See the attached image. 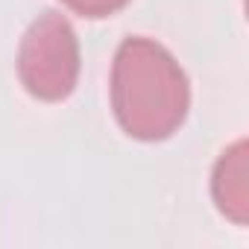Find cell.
<instances>
[{"instance_id": "1", "label": "cell", "mask_w": 249, "mask_h": 249, "mask_svg": "<svg viewBox=\"0 0 249 249\" xmlns=\"http://www.w3.org/2000/svg\"><path fill=\"white\" fill-rule=\"evenodd\" d=\"M191 88L179 62L153 38H126L111 65V108L138 141L170 138L188 114Z\"/></svg>"}, {"instance_id": "2", "label": "cell", "mask_w": 249, "mask_h": 249, "mask_svg": "<svg viewBox=\"0 0 249 249\" xmlns=\"http://www.w3.org/2000/svg\"><path fill=\"white\" fill-rule=\"evenodd\" d=\"M18 76L24 88L47 103L65 100L79 76V41L62 12L38 15L18 47Z\"/></svg>"}, {"instance_id": "3", "label": "cell", "mask_w": 249, "mask_h": 249, "mask_svg": "<svg viewBox=\"0 0 249 249\" xmlns=\"http://www.w3.org/2000/svg\"><path fill=\"white\" fill-rule=\"evenodd\" d=\"M214 199L217 208L234 223H246V144L237 141L223 153L214 167Z\"/></svg>"}, {"instance_id": "4", "label": "cell", "mask_w": 249, "mask_h": 249, "mask_svg": "<svg viewBox=\"0 0 249 249\" xmlns=\"http://www.w3.org/2000/svg\"><path fill=\"white\" fill-rule=\"evenodd\" d=\"M62 3L82 18H106V15H114L117 9H123L129 0H62Z\"/></svg>"}]
</instances>
